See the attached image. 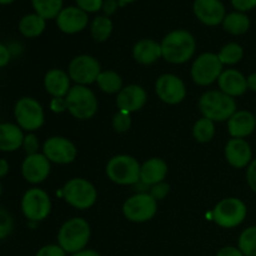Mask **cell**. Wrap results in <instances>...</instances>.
<instances>
[{"instance_id": "cell-27", "label": "cell", "mask_w": 256, "mask_h": 256, "mask_svg": "<svg viewBox=\"0 0 256 256\" xmlns=\"http://www.w3.org/2000/svg\"><path fill=\"white\" fill-rule=\"evenodd\" d=\"M18 28L22 36L30 38V39L38 38L44 32L45 28H46V20L42 19L36 12H30L20 19Z\"/></svg>"}, {"instance_id": "cell-17", "label": "cell", "mask_w": 256, "mask_h": 256, "mask_svg": "<svg viewBox=\"0 0 256 256\" xmlns=\"http://www.w3.org/2000/svg\"><path fill=\"white\" fill-rule=\"evenodd\" d=\"M52 165L42 152L26 155L22 164V175L30 184H40L48 179Z\"/></svg>"}, {"instance_id": "cell-28", "label": "cell", "mask_w": 256, "mask_h": 256, "mask_svg": "<svg viewBox=\"0 0 256 256\" xmlns=\"http://www.w3.org/2000/svg\"><path fill=\"white\" fill-rule=\"evenodd\" d=\"M114 24L109 16L100 14L96 15L89 24V32L92 39L98 42H104L112 36Z\"/></svg>"}, {"instance_id": "cell-22", "label": "cell", "mask_w": 256, "mask_h": 256, "mask_svg": "<svg viewBox=\"0 0 256 256\" xmlns=\"http://www.w3.org/2000/svg\"><path fill=\"white\" fill-rule=\"evenodd\" d=\"M44 88L52 98H65L72 89V79L64 70L52 69L45 74Z\"/></svg>"}, {"instance_id": "cell-45", "label": "cell", "mask_w": 256, "mask_h": 256, "mask_svg": "<svg viewBox=\"0 0 256 256\" xmlns=\"http://www.w3.org/2000/svg\"><path fill=\"white\" fill-rule=\"evenodd\" d=\"M216 256H245L238 246H225L218 252Z\"/></svg>"}, {"instance_id": "cell-47", "label": "cell", "mask_w": 256, "mask_h": 256, "mask_svg": "<svg viewBox=\"0 0 256 256\" xmlns=\"http://www.w3.org/2000/svg\"><path fill=\"white\" fill-rule=\"evenodd\" d=\"M9 169H10L9 162H8L5 159H0V179L4 178L5 175L9 172Z\"/></svg>"}, {"instance_id": "cell-29", "label": "cell", "mask_w": 256, "mask_h": 256, "mask_svg": "<svg viewBox=\"0 0 256 256\" xmlns=\"http://www.w3.org/2000/svg\"><path fill=\"white\" fill-rule=\"evenodd\" d=\"M34 12L48 20L56 19L58 15L64 9V0H32Z\"/></svg>"}, {"instance_id": "cell-15", "label": "cell", "mask_w": 256, "mask_h": 256, "mask_svg": "<svg viewBox=\"0 0 256 256\" xmlns=\"http://www.w3.org/2000/svg\"><path fill=\"white\" fill-rule=\"evenodd\" d=\"M192 12L195 18L206 26H218L222 24L226 8L222 0H194Z\"/></svg>"}, {"instance_id": "cell-2", "label": "cell", "mask_w": 256, "mask_h": 256, "mask_svg": "<svg viewBox=\"0 0 256 256\" xmlns=\"http://www.w3.org/2000/svg\"><path fill=\"white\" fill-rule=\"evenodd\" d=\"M90 230L89 222L82 218H72L62 225L58 232V244L66 254H75L86 249L89 244Z\"/></svg>"}, {"instance_id": "cell-13", "label": "cell", "mask_w": 256, "mask_h": 256, "mask_svg": "<svg viewBox=\"0 0 256 256\" xmlns=\"http://www.w3.org/2000/svg\"><path fill=\"white\" fill-rule=\"evenodd\" d=\"M155 92L165 104L176 105L186 96V86L178 75L162 74L155 82Z\"/></svg>"}, {"instance_id": "cell-38", "label": "cell", "mask_w": 256, "mask_h": 256, "mask_svg": "<svg viewBox=\"0 0 256 256\" xmlns=\"http://www.w3.org/2000/svg\"><path fill=\"white\" fill-rule=\"evenodd\" d=\"M35 256H66V252L59 244H49L40 248Z\"/></svg>"}, {"instance_id": "cell-50", "label": "cell", "mask_w": 256, "mask_h": 256, "mask_svg": "<svg viewBox=\"0 0 256 256\" xmlns=\"http://www.w3.org/2000/svg\"><path fill=\"white\" fill-rule=\"evenodd\" d=\"M14 2L15 0H0V5H10Z\"/></svg>"}, {"instance_id": "cell-6", "label": "cell", "mask_w": 256, "mask_h": 256, "mask_svg": "<svg viewBox=\"0 0 256 256\" xmlns=\"http://www.w3.org/2000/svg\"><path fill=\"white\" fill-rule=\"evenodd\" d=\"M140 169L142 165L135 158L120 154L115 155L108 162L105 172L108 178L115 184L135 185L140 182Z\"/></svg>"}, {"instance_id": "cell-16", "label": "cell", "mask_w": 256, "mask_h": 256, "mask_svg": "<svg viewBox=\"0 0 256 256\" xmlns=\"http://www.w3.org/2000/svg\"><path fill=\"white\" fill-rule=\"evenodd\" d=\"M55 22H56V26L59 28L60 32L69 35L82 32L90 24L89 14L79 9L76 5L64 6Z\"/></svg>"}, {"instance_id": "cell-40", "label": "cell", "mask_w": 256, "mask_h": 256, "mask_svg": "<svg viewBox=\"0 0 256 256\" xmlns=\"http://www.w3.org/2000/svg\"><path fill=\"white\" fill-rule=\"evenodd\" d=\"M234 10L242 12H252L256 8V0H230Z\"/></svg>"}, {"instance_id": "cell-20", "label": "cell", "mask_w": 256, "mask_h": 256, "mask_svg": "<svg viewBox=\"0 0 256 256\" xmlns=\"http://www.w3.org/2000/svg\"><path fill=\"white\" fill-rule=\"evenodd\" d=\"M256 129V118L248 110H236L228 120V132L235 139H245L250 136Z\"/></svg>"}, {"instance_id": "cell-10", "label": "cell", "mask_w": 256, "mask_h": 256, "mask_svg": "<svg viewBox=\"0 0 256 256\" xmlns=\"http://www.w3.org/2000/svg\"><path fill=\"white\" fill-rule=\"evenodd\" d=\"M22 212L30 222H42L52 212V200L45 190L32 188L22 198Z\"/></svg>"}, {"instance_id": "cell-11", "label": "cell", "mask_w": 256, "mask_h": 256, "mask_svg": "<svg viewBox=\"0 0 256 256\" xmlns=\"http://www.w3.org/2000/svg\"><path fill=\"white\" fill-rule=\"evenodd\" d=\"M158 202L149 192H136L125 200L122 214L129 222H145L156 215Z\"/></svg>"}, {"instance_id": "cell-30", "label": "cell", "mask_w": 256, "mask_h": 256, "mask_svg": "<svg viewBox=\"0 0 256 256\" xmlns=\"http://www.w3.org/2000/svg\"><path fill=\"white\" fill-rule=\"evenodd\" d=\"M98 86L106 94H118L122 89V79L116 72L105 70L99 74L96 79Z\"/></svg>"}, {"instance_id": "cell-25", "label": "cell", "mask_w": 256, "mask_h": 256, "mask_svg": "<svg viewBox=\"0 0 256 256\" xmlns=\"http://www.w3.org/2000/svg\"><path fill=\"white\" fill-rule=\"evenodd\" d=\"M168 174V164L159 158H152L142 165L140 169V182L148 186L164 182Z\"/></svg>"}, {"instance_id": "cell-36", "label": "cell", "mask_w": 256, "mask_h": 256, "mask_svg": "<svg viewBox=\"0 0 256 256\" xmlns=\"http://www.w3.org/2000/svg\"><path fill=\"white\" fill-rule=\"evenodd\" d=\"M104 0H75V5L86 14H95L102 12Z\"/></svg>"}, {"instance_id": "cell-43", "label": "cell", "mask_w": 256, "mask_h": 256, "mask_svg": "<svg viewBox=\"0 0 256 256\" xmlns=\"http://www.w3.org/2000/svg\"><path fill=\"white\" fill-rule=\"evenodd\" d=\"M120 6L119 2L118 0H104V2H102V15H105V16H112V15H114L115 12H118V9Z\"/></svg>"}, {"instance_id": "cell-44", "label": "cell", "mask_w": 256, "mask_h": 256, "mask_svg": "<svg viewBox=\"0 0 256 256\" xmlns=\"http://www.w3.org/2000/svg\"><path fill=\"white\" fill-rule=\"evenodd\" d=\"M10 59H12V52L6 45L0 42V68H4L9 64Z\"/></svg>"}, {"instance_id": "cell-41", "label": "cell", "mask_w": 256, "mask_h": 256, "mask_svg": "<svg viewBox=\"0 0 256 256\" xmlns=\"http://www.w3.org/2000/svg\"><path fill=\"white\" fill-rule=\"evenodd\" d=\"M246 182L252 192L256 194V158L246 168Z\"/></svg>"}, {"instance_id": "cell-26", "label": "cell", "mask_w": 256, "mask_h": 256, "mask_svg": "<svg viewBox=\"0 0 256 256\" xmlns=\"http://www.w3.org/2000/svg\"><path fill=\"white\" fill-rule=\"evenodd\" d=\"M222 25L226 32L239 36V35H244L245 32H249L252 22H250L246 12L234 10V12H226Z\"/></svg>"}, {"instance_id": "cell-52", "label": "cell", "mask_w": 256, "mask_h": 256, "mask_svg": "<svg viewBox=\"0 0 256 256\" xmlns=\"http://www.w3.org/2000/svg\"><path fill=\"white\" fill-rule=\"evenodd\" d=\"M255 118H256V115H255Z\"/></svg>"}, {"instance_id": "cell-46", "label": "cell", "mask_w": 256, "mask_h": 256, "mask_svg": "<svg viewBox=\"0 0 256 256\" xmlns=\"http://www.w3.org/2000/svg\"><path fill=\"white\" fill-rule=\"evenodd\" d=\"M246 82L248 90H252V92H256V72H252L249 76H246Z\"/></svg>"}, {"instance_id": "cell-18", "label": "cell", "mask_w": 256, "mask_h": 256, "mask_svg": "<svg viewBox=\"0 0 256 256\" xmlns=\"http://www.w3.org/2000/svg\"><path fill=\"white\" fill-rule=\"evenodd\" d=\"M225 159L235 169H244L252 162V150L245 139H230L225 145Z\"/></svg>"}, {"instance_id": "cell-21", "label": "cell", "mask_w": 256, "mask_h": 256, "mask_svg": "<svg viewBox=\"0 0 256 256\" xmlns=\"http://www.w3.org/2000/svg\"><path fill=\"white\" fill-rule=\"evenodd\" d=\"M219 90L232 98H238L248 92L246 76L236 69H226L218 79Z\"/></svg>"}, {"instance_id": "cell-23", "label": "cell", "mask_w": 256, "mask_h": 256, "mask_svg": "<svg viewBox=\"0 0 256 256\" xmlns=\"http://www.w3.org/2000/svg\"><path fill=\"white\" fill-rule=\"evenodd\" d=\"M24 136V130L18 124L2 122L0 124V152H16L22 146Z\"/></svg>"}, {"instance_id": "cell-19", "label": "cell", "mask_w": 256, "mask_h": 256, "mask_svg": "<svg viewBox=\"0 0 256 256\" xmlns=\"http://www.w3.org/2000/svg\"><path fill=\"white\" fill-rule=\"evenodd\" d=\"M148 94L140 85H128L122 88L116 95V106L119 110L126 112H134L142 109L146 104Z\"/></svg>"}, {"instance_id": "cell-9", "label": "cell", "mask_w": 256, "mask_h": 256, "mask_svg": "<svg viewBox=\"0 0 256 256\" xmlns=\"http://www.w3.org/2000/svg\"><path fill=\"white\" fill-rule=\"evenodd\" d=\"M222 72H224V65L220 62L218 54L204 52L194 60L190 74L195 84L200 86H208L214 82H218Z\"/></svg>"}, {"instance_id": "cell-42", "label": "cell", "mask_w": 256, "mask_h": 256, "mask_svg": "<svg viewBox=\"0 0 256 256\" xmlns=\"http://www.w3.org/2000/svg\"><path fill=\"white\" fill-rule=\"evenodd\" d=\"M50 110L55 114H62L64 112L65 110H68V105H66V100L65 98H52L50 100Z\"/></svg>"}, {"instance_id": "cell-7", "label": "cell", "mask_w": 256, "mask_h": 256, "mask_svg": "<svg viewBox=\"0 0 256 256\" xmlns=\"http://www.w3.org/2000/svg\"><path fill=\"white\" fill-rule=\"evenodd\" d=\"M248 208L238 198H226L218 202L212 212V220L224 229H234L245 222Z\"/></svg>"}, {"instance_id": "cell-8", "label": "cell", "mask_w": 256, "mask_h": 256, "mask_svg": "<svg viewBox=\"0 0 256 256\" xmlns=\"http://www.w3.org/2000/svg\"><path fill=\"white\" fill-rule=\"evenodd\" d=\"M14 116L16 124L28 132L39 130L45 122V114L42 104L36 99L30 96H24L15 102Z\"/></svg>"}, {"instance_id": "cell-33", "label": "cell", "mask_w": 256, "mask_h": 256, "mask_svg": "<svg viewBox=\"0 0 256 256\" xmlns=\"http://www.w3.org/2000/svg\"><path fill=\"white\" fill-rule=\"evenodd\" d=\"M238 248L245 256H256V226L242 230L238 240Z\"/></svg>"}, {"instance_id": "cell-12", "label": "cell", "mask_w": 256, "mask_h": 256, "mask_svg": "<svg viewBox=\"0 0 256 256\" xmlns=\"http://www.w3.org/2000/svg\"><path fill=\"white\" fill-rule=\"evenodd\" d=\"M100 62L92 55H78L70 62L68 74L76 85H88L96 82L98 76L102 72Z\"/></svg>"}, {"instance_id": "cell-49", "label": "cell", "mask_w": 256, "mask_h": 256, "mask_svg": "<svg viewBox=\"0 0 256 256\" xmlns=\"http://www.w3.org/2000/svg\"><path fill=\"white\" fill-rule=\"evenodd\" d=\"M118 2H119L120 6H125V5H128V4H132V2H136V0H118Z\"/></svg>"}, {"instance_id": "cell-14", "label": "cell", "mask_w": 256, "mask_h": 256, "mask_svg": "<svg viewBox=\"0 0 256 256\" xmlns=\"http://www.w3.org/2000/svg\"><path fill=\"white\" fill-rule=\"evenodd\" d=\"M42 154L50 162L55 164H70L78 155L74 142L62 136L48 138L42 144Z\"/></svg>"}, {"instance_id": "cell-37", "label": "cell", "mask_w": 256, "mask_h": 256, "mask_svg": "<svg viewBox=\"0 0 256 256\" xmlns=\"http://www.w3.org/2000/svg\"><path fill=\"white\" fill-rule=\"evenodd\" d=\"M22 150L26 152V155H32L38 154L39 152V140H38V136L34 134V132H29L24 136V142H22Z\"/></svg>"}, {"instance_id": "cell-48", "label": "cell", "mask_w": 256, "mask_h": 256, "mask_svg": "<svg viewBox=\"0 0 256 256\" xmlns=\"http://www.w3.org/2000/svg\"><path fill=\"white\" fill-rule=\"evenodd\" d=\"M70 256H102L98 252L92 249H84L79 252H75V254H72Z\"/></svg>"}, {"instance_id": "cell-1", "label": "cell", "mask_w": 256, "mask_h": 256, "mask_svg": "<svg viewBox=\"0 0 256 256\" xmlns=\"http://www.w3.org/2000/svg\"><path fill=\"white\" fill-rule=\"evenodd\" d=\"M160 45L162 56L170 64H184L189 62L196 50L194 35L185 29H175L168 32Z\"/></svg>"}, {"instance_id": "cell-32", "label": "cell", "mask_w": 256, "mask_h": 256, "mask_svg": "<svg viewBox=\"0 0 256 256\" xmlns=\"http://www.w3.org/2000/svg\"><path fill=\"white\" fill-rule=\"evenodd\" d=\"M192 135L199 142H212L215 135V124L212 120L202 116V119L196 120L192 128Z\"/></svg>"}, {"instance_id": "cell-39", "label": "cell", "mask_w": 256, "mask_h": 256, "mask_svg": "<svg viewBox=\"0 0 256 256\" xmlns=\"http://www.w3.org/2000/svg\"><path fill=\"white\" fill-rule=\"evenodd\" d=\"M169 192H170L169 184H166L165 182H159V184H155L152 185V186H150L149 194L152 195L156 202H159V200L165 199L166 195L169 194Z\"/></svg>"}, {"instance_id": "cell-24", "label": "cell", "mask_w": 256, "mask_h": 256, "mask_svg": "<svg viewBox=\"0 0 256 256\" xmlns=\"http://www.w3.org/2000/svg\"><path fill=\"white\" fill-rule=\"evenodd\" d=\"M135 62L142 65H152L162 56V45L152 39H142L135 42L132 48Z\"/></svg>"}, {"instance_id": "cell-5", "label": "cell", "mask_w": 256, "mask_h": 256, "mask_svg": "<svg viewBox=\"0 0 256 256\" xmlns=\"http://www.w3.org/2000/svg\"><path fill=\"white\" fill-rule=\"evenodd\" d=\"M68 110L78 120H89L96 114L98 99L95 92L84 85H74L65 96Z\"/></svg>"}, {"instance_id": "cell-51", "label": "cell", "mask_w": 256, "mask_h": 256, "mask_svg": "<svg viewBox=\"0 0 256 256\" xmlns=\"http://www.w3.org/2000/svg\"><path fill=\"white\" fill-rule=\"evenodd\" d=\"M2 180H0V196H2Z\"/></svg>"}, {"instance_id": "cell-3", "label": "cell", "mask_w": 256, "mask_h": 256, "mask_svg": "<svg viewBox=\"0 0 256 256\" xmlns=\"http://www.w3.org/2000/svg\"><path fill=\"white\" fill-rule=\"evenodd\" d=\"M199 110L202 116L214 122H228L236 112L238 106L234 98L220 90H209L200 96Z\"/></svg>"}, {"instance_id": "cell-34", "label": "cell", "mask_w": 256, "mask_h": 256, "mask_svg": "<svg viewBox=\"0 0 256 256\" xmlns=\"http://www.w3.org/2000/svg\"><path fill=\"white\" fill-rule=\"evenodd\" d=\"M14 229V219L6 209L0 206V240L12 234Z\"/></svg>"}, {"instance_id": "cell-35", "label": "cell", "mask_w": 256, "mask_h": 256, "mask_svg": "<svg viewBox=\"0 0 256 256\" xmlns=\"http://www.w3.org/2000/svg\"><path fill=\"white\" fill-rule=\"evenodd\" d=\"M132 126V116L130 112L119 110L112 118V128L118 132H125Z\"/></svg>"}, {"instance_id": "cell-4", "label": "cell", "mask_w": 256, "mask_h": 256, "mask_svg": "<svg viewBox=\"0 0 256 256\" xmlns=\"http://www.w3.org/2000/svg\"><path fill=\"white\" fill-rule=\"evenodd\" d=\"M60 195L70 206L79 210L89 209L98 199V192L94 185L82 178H74L65 182Z\"/></svg>"}, {"instance_id": "cell-31", "label": "cell", "mask_w": 256, "mask_h": 256, "mask_svg": "<svg viewBox=\"0 0 256 256\" xmlns=\"http://www.w3.org/2000/svg\"><path fill=\"white\" fill-rule=\"evenodd\" d=\"M218 56L222 65H235L244 56V49L238 42H228L220 49Z\"/></svg>"}]
</instances>
